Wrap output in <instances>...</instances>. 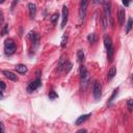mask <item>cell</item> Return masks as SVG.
I'll list each match as a JSON object with an SVG mask.
<instances>
[{"instance_id": "cell-1", "label": "cell", "mask_w": 133, "mask_h": 133, "mask_svg": "<svg viewBox=\"0 0 133 133\" xmlns=\"http://www.w3.org/2000/svg\"><path fill=\"white\" fill-rule=\"evenodd\" d=\"M4 49H5L4 52H5V54L8 56L16 52V44H15V42L12 38L5 40V42H4Z\"/></svg>"}, {"instance_id": "cell-2", "label": "cell", "mask_w": 133, "mask_h": 133, "mask_svg": "<svg viewBox=\"0 0 133 133\" xmlns=\"http://www.w3.org/2000/svg\"><path fill=\"white\" fill-rule=\"evenodd\" d=\"M93 94L96 100H99L102 94V85L99 81H95L93 84Z\"/></svg>"}, {"instance_id": "cell-3", "label": "cell", "mask_w": 133, "mask_h": 133, "mask_svg": "<svg viewBox=\"0 0 133 133\" xmlns=\"http://www.w3.org/2000/svg\"><path fill=\"white\" fill-rule=\"evenodd\" d=\"M42 85V82H41V80H40V78H37L34 81H31L30 83L28 84V86H27V92L28 93H33L36 90H38V87H40Z\"/></svg>"}, {"instance_id": "cell-4", "label": "cell", "mask_w": 133, "mask_h": 133, "mask_svg": "<svg viewBox=\"0 0 133 133\" xmlns=\"http://www.w3.org/2000/svg\"><path fill=\"white\" fill-rule=\"evenodd\" d=\"M88 1H90V0H81L80 9H79V16H80L81 20H83V19L85 18L86 9H87V5H88Z\"/></svg>"}, {"instance_id": "cell-5", "label": "cell", "mask_w": 133, "mask_h": 133, "mask_svg": "<svg viewBox=\"0 0 133 133\" xmlns=\"http://www.w3.org/2000/svg\"><path fill=\"white\" fill-rule=\"evenodd\" d=\"M68 17H69V9L67 7V5H63L62 6V21H61V28H65L67 25V22H68Z\"/></svg>"}, {"instance_id": "cell-6", "label": "cell", "mask_w": 133, "mask_h": 133, "mask_svg": "<svg viewBox=\"0 0 133 133\" xmlns=\"http://www.w3.org/2000/svg\"><path fill=\"white\" fill-rule=\"evenodd\" d=\"M125 16H126V12L124 8H120L119 12H117V19H119V23L120 25L123 26L125 22Z\"/></svg>"}, {"instance_id": "cell-7", "label": "cell", "mask_w": 133, "mask_h": 133, "mask_svg": "<svg viewBox=\"0 0 133 133\" xmlns=\"http://www.w3.org/2000/svg\"><path fill=\"white\" fill-rule=\"evenodd\" d=\"M2 73H3V75L7 78V79L12 80V81H15V82L18 81V77H17V75H15V74H14L13 72L7 71V70H3V71H2Z\"/></svg>"}, {"instance_id": "cell-8", "label": "cell", "mask_w": 133, "mask_h": 133, "mask_svg": "<svg viewBox=\"0 0 133 133\" xmlns=\"http://www.w3.org/2000/svg\"><path fill=\"white\" fill-rule=\"evenodd\" d=\"M68 62H69V61L67 60V55H66V54H63V55L61 56V58H60L59 62H58V71L63 70V69H65V67L67 66Z\"/></svg>"}, {"instance_id": "cell-9", "label": "cell", "mask_w": 133, "mask_h": 133, "mask_svg": "<svg viewBox=\"0 0 133 133\" xmlns=\"http://www.w3.org/2000/svg\"><path fill=\"white\" fill-rule=\"evenodd\" d=\"M28 9H29V16L31 19H34L37 14V6L34 3H29L28 4Z\"/></svg>"}, {"instance_id": "cell-10", "label": "cell", "mask_w": 133, "mask_h": 133, "mask_svg": "<svg viewBox=\"0 0 133 133\" xmlns=\"http://www.w3.org/2000/svg\"><path fill=\"white\" fill-rule=\"evenodd\" d=\"M91 116V113H88V114H83V115H81V116H79L78 117V119L76 120V122H75V125H81V124H83V123H84L88 117Z\"/></svg>"}, {"instance_id": "cell-11", "label": "cell", "mask_w": 133, "mask_h": 133, "mask_svg": "<svg viewBox=\"0 0 133 133\" xmlns=\"http://www.w3.org/2000/svg\"><path fill=\"white\" fill-rule=\"evenodd\" d=\"M15 70L20 74H25V73H27L28 69L25 65H17L16 67H15Z\"/></svg>"}, {"instance_id": "cell-12", "label": "cell", "mask_w": 133, "mask_h": 133, "mask_svg": "<svg viewBox=\"0 0 133 133\" xmlns=\"http://www.w3.org/2000/svg\"><path fill=\"white\" fill-rule=\"evenodd\" d=\"M115 75H116V68L115 67H111L109 69V71H108V73H107V79L111 80Z\"/></svg>"}, {"instance_id": "cell-13", "label": "cell", "mask_w": 133, "mask_h": 133, "mask_svg": "<svg viewBox=\"0 0 133 133\" xmlns=\"http://www.w3.org/2000/svg\"><path fill=\"white\" fill-rule=\"evenodd\" d=\"M113 54H114V48L110 47L109 49H107V58H108V61L111 62L113 60Z\"/></svg>"}, {"instance_id": "cell-14", "label": "cell", "mask_w": 133, "mask_h": 133, "mask_svg": "<svg viewBox=\"0 0 133 133\" xmlns=\"http://www.w3.org/2000/svg\"><path fill=\"white\" fill-rule=\"evenodd\" d=\"M104 45H105L106 49H109L110 47H112V41H111V38L109 36L104 37Z\"/></svg>"}, {"instance_id": "cell-15", "label": "cell", "mask_w": 133, "mask_h": 133, "mask_svg": "<svg viewBox=\"0 0 133 133\" xmlns=\"http://www.w3.org/2000/svg\"><path fill=\"white\" fill-rule=\"evenodd\" d=\"M79 74H80V78L81 79H84V78L87 77V69L84 66H81L80 67V70H79Z\"/></svg>"}, {"instance_id": "cell-16", "label": "cell", "mask_w": 133, "mask_h": 133, "mask_svg": "<svg viewBox=\"0 0 133 133\" xmlns=\"http://www.w3.org/2000/svg\"><path fill=\"white\" fill-rule=\"evenodd\" d=\"M77 58H78V61L79 62L84 61V52H83V50H81V49L77 51Z\"/></svg>"}, {"instance_id": "cell-17", "label": "cell", "mask_w": 133, "mask_h": 133, "mask_svg": "<svg viewBox=\"0 0 133 133\" xmlns=\"http://www.w3.org/2000/svg\"><path fill=\"white\" fill-rule=\"evenodd\" d=\"M58 17H59V15H58V13H54L51 18H50V22L52 25H56V23H57V20H58Z\"/></svg>"}, {"instance_id": "cell-18", "label": "cell", "mask_w": 133, "mask_h": 133, "mask_svg": "<svg viewBox=\"0 0 133 133\" xmlns=\"http://www.w3.org/2000/svg\"><path fill=\"white\" fill-rule=\"evenodd\" d=\"M132 27H133V19H132V18H129V19H128L127 26H126V32H127V33H129L130 30L132 29Z\"/></svg>"}, {"instance_id": "cell-19", "label": "cell", "mask_w": 133, "mask_h": 133, "mask_svg": "<svg viewBox=\"0 0 133 133\" xmlns=\"http://www.w3.org/2000/svg\"><path fill=\"white\" fill-rule=\"evenodd\" d=\"M87 40L90 43H95L97 41V37H96V34L95 33H90L88 34V37H87Z\"/></svg>"}, {"instance_id": "cell-20", "label": "cell", "mask_w": 133, "mask_h": 133, "mask_svg": "<svg viewBox=\"0 0 133 133\" xmlns=\"http://www.w3.org/2000/svg\"><path fill=\"white\" fill-rule=\"evenodd\" d=\"M67 41H68V33L66 32L65 34H63V37H62V38H61V43H60V45H61L62 48H65V47H66V45H67Z\"/></svg>"}, {"instance_id": "cell-21", "label": "cell", "mask_w": 133, "mask_h": 133, "mask_svg": "<svg viewBox=\"0 0 133 133\" xmlns=\"http://www.w3.org/2000/svg\"><path fill=\"white\" fill-rule=\"evenodd\" d=\"M56 98H58V95L54 91H51L49 93V99L50 100H54V99H56Z\"/></svg>"}, {"instance_id": "cell-22", "label": "cell", "mask_w": 133, "mask_h": 133, "mask_svg": "<svg viewBox=\"0 0 133 133\" xmlns=\"http://www.w3.org/2000/svg\"><path fill=\"white\" fill-rule=\"evenodd\" d=\"M127 106H128V109L129 111H132L133 110V99H129L127 101Z\"/></svg>"}, {"instance_id": "cell-23", "label": "cell", "mask_w": 133, "mask_h": 133, "mask_svg": "<svg viewBox=\"0 0 133 133\" xmlns=\"http://www.w3.org/2000/svg\"><path fill=\"white\" fill-rule=\"evenodd\" d=\"M117 94H119V87L115 88V90L113 91V94H112V96H111V98H110V102L113 101V99H114V98L117 96Z\"/></svg>"}, {"instance_id": "cell-24", "label": "cell", "mask_w": 133, "mask_h": 133, "mask_svg": "<svg viewBox=\"0 0 133 133\" xmlns=\"http://www.w3.org/2000/svg\"><path fill=\"white\" fill-rule=\"evenodd\" d=\"M7 32H8V24H5L4 27H3V29H2V31H1V34H2V36H5Z\"/></svg>"}, {"instance_id": "cell-25", "label": "cell", "mask_w": 133, "mask_h": 133, "mask_svg": "<svg viewBox=\"0 0 133 133\" xmlns=\"http://www.w3.org/2000/svg\"><path fill=\"white\" fill-rule=\"evenodd\" d=\"M71 68H72V63L71 62H68L67 66L65 67V73H69V71L71 70Z\"/></svg>"}, {"instance_id": "cell-26", "label": "cell", "mask_w": 133, "mask_h": 133, "mask_svg": "<svg viewBox=\"0 0 133 133\" xmlns=\"http://www.w3.org/2000/svg\"><path fill=\"white\" fill-rule=\"evenodd\" d=\"M122 2H123V4H124L125 6H129V4H130L129 0H122Z\"/></svg>"}, {"instance_id": "cell-27", "label": "cell", "mask_w": 133, "mask_h": 133, "mask_svg": "<svg viewBox=\"0 0 133 133\" xmlns=\"http://www.w3.org/2000/svg\"><path fill=\"white\" fill-rule=\"evenodd\" d=\"M18 1H19V0H14V2H13V4H12V8H11L12 11H13V9H14V7L16 6V4L18 3Z\"/></svg>"}, {"instance_id": "cell-28", "label": "cell", "mask_w": 133, "mask_h": 133, "mask_svg": "<svg viewBox=\"0 0 133 133\" xmlns=\"http://www.w3.org/2000/svg\"><path fill=\"white\" fill-rule=\"evenodd\" d=\"M0 16H1V20H0V22H1V24L3 23V13L1 12V13H0Z\"/></svg>"}, {"instance_id": "cell-29", "label": "cell", "mask_w": 133, "mask_h": 133, "mask_svg": "<svg viewBox=\"0 0 133 133\" xmlns=\"http://www.w3.org/2000/svg\"><path fill=\"white\" fill-rule=\"evenodd\" d=\"M78 132H86L85 129H81V130H78Z\"/></svg>"}, {"instance_id": "cell-30", "label": "cell", "mask_w": 133, "mask_h": 133, "mask_svg": "<svg viewBox=\"0 0 133 133\" xmlns=\"http://www.w3.org/2000/svg\"><path fill=\"white\" fill-rule=\"evenodd\" d=\"M1 128H2V132H4V125L1 123Z\"/></svg>"}, {"instance_id": "cell-31", "label": "cell", "mask_w": 133, "mask_h": 133, "mask_svg": "<svg viewBox=\"0 0 133 133\" xmlns=\"http://www.w3.org/2000/svg\"><path fill=\"white\" fill-rule=\"evenodd\" d=\"M94 2H95V3H99L100 0H94Z\"/></svg>"}, {"instance_id": "cell-32", "label": "cell", "mask_w": 133, "mask_h": 133, "mask_svg": "<svg viewBox=\"0 0 133 133\" xmlns=\"http://www.w3.org/2000/svg\"><path fill=\"white\" fill-rule=\"evenodd\" d=\"M4 1H5V0H0V3H1V4H2V3L4 2Z\"/></svg>"}, {"instance_id": "cell-33", "label": "cell", "mask_w": 133, "mask_h": 133, "mask_svg": "<svg viewBox=\"0 0 133 133\" xmlns=\"http://www.w3.org/2000/svg\"><path fill=\"white\" fill-rule=\"evenodd\" d=\"M132 82H133V75H132Z\"/></svg>"}]
</instances>
